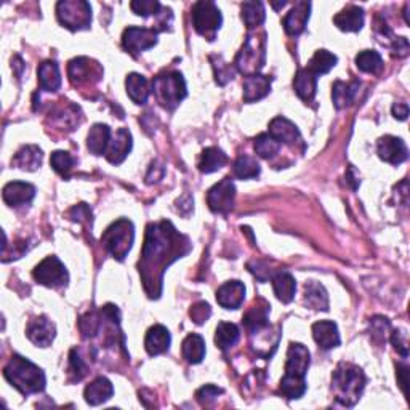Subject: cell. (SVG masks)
I'll return each instance as SVG.
<instances>
[{"mask_svg": "<svg viewBox=\"0 0 410 410\" xmlns=\"http://www.w3.org/2000/svg\"><path fill=\"white\" fill-rule=\"evenodd\" d=\"M188 237L175 230L170 221L149 225L145 247L140 260V274L145 281L149 297H159L162 289L164 271L175 260L189 252Z\"/></svg>", "mask_w": 410, "mask_h": 410, "instance_id": "obj_1", "label": "cell"}, {"mask_svg": "<svg viewBox=\"0 0 410 410\" xmlns=\"http://www.w3.org/2000/svg\"><path fill=\"white\" fill-rule=\"evenodd\" d=\"M3 375L23 394H34L45 390V374L29 359L15 354L3 369Z\"/></svg>", "mask_w": 410, "mask_h": 410, "instance_id": "obj_2", "label": "cell"}, {"mask_svg": "<svg viewBox=\"0 0 410 410\" xmlns=\"http://www.w3.org/2000/svg\"><path fill=\"white\" fill-rule=\"evenodd\" d=\"M332 383L337 401L346 407H353L365 388V375L359 367L342 362L333 372Z\"/></svg>", "mask_w": 410, "mask_h": 410, "instance_id": "obj_3", "label": "cell"}, {"mask_svg": "<svg viewBox=\"0 0 410 410\" xmlns=\"http://www.w3.org/2000/svg\"><path fill=\"white\" fill-rule=\"evenodd\" d=\"M152 92L159 103L167 109H175L186 98V82L180 72H164L152 81Z\"/></svg>", "mask_w": 410, "mask_h": 410, "instance_id": "obj_4", "label": "cell"}, {"mask_svg": "<svg viewBox=\"0 0 410 410\" xmlns=\"http://www.w3.org/2000/svg\"><path fill=\"white\" fill-rule=\"evenodd\" d=\"M133 239H135L133 223L127 220V218H122V220H117L104 231L103 237H101V244L116 260L122 262L127 257V253L130 252Z\"/></svg>", "mask_w": 410, "mask_h": 410, "instance_id": "obj_5", "label": "cell"}, {"mask_svg": "<svg viewBox=\"0 0 410 410\" xmlns=\"http://www.w3.org/2000/svg\"><path fill=\"white\" fill-rule=\"evenodd\" d=\"M266 58V39L265 34L257 36L250 34L247 37L246 44L242 45L241 52L236 58V66L239 71L246 76H255L258 74L260 69L265 66Z\"/></svg>", "mask_w": 410, "mask_h": 410, "instance_id": "obj_6", "label": "cell"}, {"mask_svg": "<svg viewBox=\"0 0 410 410\" xmlns=\"http://www.w3.org/2000/svg\"><path fill=\"white\" fill-rule=\"evenodd\" d=\"M56 15L60 23L71 31L90 28L92 23V7L85 0H65L58 2Z\"/></svg>", "mask_w": 410, "mask_h": 410, "instance_id": "obj_7", "label": "cell"}, {"mask_svg": "<svg viewBox=\"0 0 410 410\" xmlns=\"http://www.w3.org/2000/svg\"><path fill=\"white\" fill-rule=\"evenodd\" d=\"M221 23H223L221 12L214 2L202 0V2H197L194 5L193 8L194 29L200 36H204L205 39L214 40L218 29L221 28Z\"/></svg>", "mask_w": 410, "mask_h": 410, "instance_id": "obj_8", "label": "cell"}, {"mask_svg": "<svg viewBox=\"0 0 410 410\" xmlns=\"http://www.w3.org/2000/svg\"><path fill=\"white\" fill-rule=\"evenodd\" d=\"M34 279L42 285L47 287H63L68 284V271L66 266L63 265L56 257H47L44 262H40L34 269Z\"/></svg>", "mask_w": 410, "mask_h": 410, "instance_id": "obj_9", "label": "cell"}, {"mask_svg": "<svg viewBox=\"0 0 410 410\" xmlns=\"http://www.w3.org/2000/svg\"><path fill=\"white\" fill-rule=\"evenodd\" d=\"M234 199H236V186H234L231 178H223L207 194L210 210L215 214H228L232 210Z\"/></svg>", "mask_w": 410, "mask_h": 410, "instance_id": "obj_10", "label": "cell"}, {"mask_svg": "<svg viewBox=\"0 0 410 410\" xmlns=\"http://www.w3.org/2000/svg\"><path fill=\"white\" fill-rule=\"evenodd\" d=\"M122 44H124V49L130 52L132 55H138V53L152 49L157 44V31L130 26V28L124 31Z\"/></svg>", "mask_w": 410, "mask_h": 410, "instance_id": "obj_11", "label": "cell"}, {"mask_svg": "<svg viewBox=\"0 0 410 410\" xmlns=\"http://www.w3.org/2000/svg\"><path fill=\"white\" fill-rule=\"evenodd\" d=\"M377 152L381 161L393 164V165L406 162L409 157V149L406 146V143H404L401 138L391 136V135L381 136L380 140H378Z\"/></svg>", "mask_w": 410, "mask_h": 410, "instance_id": "obj_12", "label": "cell"}, {"mask_svg": "<svg viewBox=\"0 0 410 410\" xmlns=\"http://www.w3.org/2000/svg\"><path fill=\"white\" fill-rule=\"evenodd\" d=\"M26 335L36 346H40V348H47L50 346L53 340H55L56 335V327L49 317L39 316L33 319L28 324V329H26Z\"/></svg>", "mask_w": 410, "mask_h": 410, "instance_id": "obj_13", "label": "cell"}, {"mask_svg": "<svg viewBox=\"0 0 410 410\" xmlns=\"http://www.w3.org/2000/svg\"><path fill=\"white\" fill-rule=\"evenodd\" d=\"M269 135L276 138L281 145L284 143V145H289L292 148L303 145L300 130L297 129L295 124H292L290 120H287L285 117H276V119L271 120Z\"/></svg>", "mask_w": 410, "mask_h": 410, "instance_id": "obj_14", "label": "cell"}, {"mask_svg": "<svg viewBox=\"0 0 410 410\" xmlns=\"http://www.w3.org/2000/svg\"><path fill=\"white\" fill-rule=\"evenodd\" d=\"M246 300V285L241 281H230L216 292L218 305L225 310H237Z\"/></svg>", "mask_w": 410, "mask_h": 410, "instance_id": "obj_15", "label": "cell"}, {"mask_svg": "<svg viewBox=\"0 0 410 410\" xmlns=\"http://www.w3.org/2000/svg\"><path fill=\"white\" fill-rule=\"evenodd\" d=\"M311 356L306 346L300 343H292L287 353L285 362V374L295 375V377H305L308 372V367L311 364Z\"/></svg>", "mask_w": 410, "mask_h": 410, "instance_id": "obj_16", "label": "cell"}, {"mask_svg": "<svg viewBox=\"0 0 410 410\" xmlns=\"http://www.w3.org/2000/svg\"><path fill=\"white\" fill-rule=\"evenodd\" d=\"M68 74L74 85H81V84H90L92 77H95L98 81L101 76V69L97 63L90 61L88 58H76V60L69 63Z\"/></svg>", "mask_w": 410, "mask_h": 410, "instance_id": "obj_17", "label": "cell"}, {"mask_svg": "<svg viewBox=\"0 0 410 410\" xmlns=\"http://www.w3.org/2000/svg\"><path fill=\"white\" fill-rule=\"evenodd\" d=\"M132 151V135L127 129H119L116 132V135L111 138L108 149H106V159L111 164H120L124 162V159L129 156Z\"/></svg>", "mask_w": 410, "mask_h": 410, "instance_id": "obj_18", "label": "cell"}, {"mask_svg": "<svg viewBox=\"0 0 410 410\" xmlns=\"http://www.w3.org/2000/svg\"><path fill=\"white\" fill-rule=\"evenodd\" d=\"M3 200L10 207H19L24 204H29L36 196V188L29 183L23 181H12L3 188Z\"/></svg>", "mask_w": 410, "mask_h": 410, "instance_id": "obj_19", "label": "cell"}, {"mask_svg": "<svg viewBox=\"0 0 410 410\" xmlns=\"http://www.w3.org/2000/svg\"><path fill=\"white\" fill-rule=\"evenodd\" d=\"M310 2H297L295 7L290 10V13L284 18V29L289 36L301 34L306 28L308 19H310Z\"/></svg>", "mask_w": 410, "mask_h": 410, "instance_id": "obj_20", "label": "cell"}, {"mask_svg": "<svg viewBox=\"0 0 410 410\" xmlns=\"http://www.w3.org/2000/svg\"><path fill=\"white\" fill-rule=\"evenodd\" d=\"M313 337L322 349H332L340 345V333L337 324L332 321H321L313 326Z\"/></svg>", "mask_w": 410, "mask_h": 410, "instance_id": "obj_21", "label": "cell"}, {"mask_svg": "<svg viewBox=\"0 0 410 410\" xmlns=\"http://www.w3.org/2000/svg\"><path fill=\"white\" fill-rule=\"evenodd\" d=\"M333 23L345 33H358L364 26V10L356 5H349L333 18Z\"/></svg>", "mask_w": 410, "mask_h": 410, "instance_id": "obj_22", "label": "cell"}, {"mask_svg": "<svg viewBox=\"0 0 410 410\" xmlns=\"http://www.w3.org/2000/svg\"><path fill=\"white\" fill-rule=\"evenodd\" d=\"M170 343H172L170 332L164 326H154L148 330L145 348L149 356H159L167 353Z\"/></svg>", "mask_w": 410, "mask_h": 410, "instance_id": "obj_23", "label": "cell"}, {"mask_svg": "<svg viewBox=\"0 0 410 410\" xmlns=\"http://www.w3.org/2000/svg\"><path fill=\"white\" fill-rule=\"evenodd\" d=\"M114 394V386L106 377H98L97 380H93L90 385L85 388V401L90 406H100L108 401V399Z\"/></svg>", "mask_w": 410, "mask_h": 410, "instance_id": "obj_24", "label": "cell"}, {"mask_svg": "<svg viewBox=\"0 0 410 410\" xmlns=\"http://www.w3.org/2000/svg\"><path fill=\"white\" fill-rule=\"evenodd\" d=\"M269 92L271 79L268 76L255 74V76H249L246 81H244V101H246V103H253V101L262 100Z\"/></svg>", "mask_w": 410, "mask_h": 410, "instance_id": "obj_25", "label": "cell"}, {"mask_svg": "<svg viewBox=\"0 0 410 410\" xmlns=\"http://www.w3.org/2000/svg\"><path fill=\"white\" fill-rule=\"evenodd\" d=\"M268 319H269V305L263 300L253 305L244 316V326L250 333H258L260 330L268 327Z\"/></svg>", "mask_w": 410, "mask_h": 410, "instance_id": "obj_26", "label": "cell"}, {"mask_svg": "<svg viewBox=\"0 0 410 410\" xmlns=\"http://www.w3.org/2000/svg\"><path fill=\"white\" fill-rule=\"evenodd\" d=\"M111 141V129L104 124H95L87 135V148L95 156H103Z\"/></svg>", "mask_w": 410, "mask_h": 410, "instance_id": "obj_27", "label": "cell"}, {"mask_svg": "<svg viewBox=\"0 0 410 410\" xmlns=\"http://www.w3.org/2000/svg\"><path fill=\"white\" fill-rule=\"evenodd\" d=\"M125 88L127 95H129L130 100L136 104H145L149 98V92H151L148 79L136 72H132L127 76Z\"/></svg>", "mask_w": 410, "mask_h": 410, "instance_id": "obj_28", "label": "cell"}, {"mask_svg": "<svg viewBox=\"0 0 410 410\" xmlns=\"http://www.w3.org/2000/svg\"><path fill=\"white\" fill-rule=\"evenodd\" d=\"M316 87H317V76L314 72H311L310 69H300L297 72V76L294 79V88L295 93L305 101H311L316 95Z\"/></svg>", "mask_w": 410, "mask_h": 410, "instance_id": "obj_29", "label": "cell"}, {"mask_svg": "<svg viewBox=\"0 0 410 410\" xmlns=\"http://www.w3.org/2000/svg\"><path fill=\"white\" fill-rule=\"evenodd\" d=\"M37 76H39L40 88L45 90V92H56L61 87L60 68H58L55 61L42 63L39 71H37Z\"/></svg>", "mask_w": 410, "mask_h": 410, "instance_id": "obj_30", "label": "cell"}, {"mask_svg": "<svg viewBox=\"0 0 410 410\" xmlns=\"http://www.w3.org/2000/svg\"><path fill=\"white\" fill-rule=\"evenodd\" d=\"M273 289L279 301L290 303L294 300L297 290V282L294 279V276L287 273V271H281V273H278L273 278Z\"/></svg>", "mask_w": 410, "mask_h": 410, "instance_id": "obj_31", "label": "cell"}, {"mask_svg": "<svg viewBox=\"0 0 410 410\" xmlns=\"http://www.w3.org/2000/svg\"><path fill=\"white\" fill-rule=\"evenodd\" d=\"M13 164L21 170H28L34 172L42 165V149L37 146H23L19 151L15 154Z\"/></svg>", "mask_w": 410, "mask_h": 410, "instance_id": "obj_32", "label": "cell"}, {"mask_svg": "<svg viewBox=\"0 0 410 410\" xmlns=\"http://www.w3.org/2000/svg\"><path fill=\"white\" fill-rule=\"evenodd\" d=\"M359 82L353 81V82H335L333 84V92H332V98L333 103L337 106L338 109H343L346 106H349L353 103L356 95H358L359 90Z\"/></svg>", "mask_w": 410, "mask_h": 410, "instance_id": "obj_33", "label": "cell"}, {"mask_svg": "<svg viewBox=\"0 0 410 410\" xmlns=\"http://www.w3.org/2000/svg\"><path fill=\"white\" fill-rule=\"evenodd\" d=\"M183 358L189 362V364H199L202 359L205 358V342L200 335L191 333L184 338L183 342Z\"/></svg>", "mask_w": 410, "mask_h": 410, "instance_id": "obj_34", "label": "cell"}, {"mask_svg": "<svg viewBox=\"0 0 410 410\" xmlns=\"http://www.w3.org/2000/svg\"><path fill=\"white\" fill-rule=\"evenodd\" d=\"M305 303L313 310L327 311L329 297L326 289L319 282H308L305 287Z\"/></svg>", "mask_w": 410, "mask_h": 410, "instance_id": "obj_35", "label": "cell"}, {"mask_svg": "<svg viewBox=\"0 0 410 410\" xmlns=\"http://www.w3.org/2000/svg\"><path fill=\"white\" fill-rule=\"evenodd\" d=\"M226 162V154L220 148H207L200 156L199 170L202 173H214L216 170H220Z\"/></svg>", "mask_w": 410, "mask_h": 410, "instance_id": "obj_36", "label": "cell"}, {"mask_svg": "<svg viewBox=\"0 0 410 410\" xmlns=\"http://www.w3.org/2000/svg\"><path fill=\"white\" fill-rule=\"evenodd\" d=\"M239 327L231 322H220L216 327L215 333V343L220 349H230L239 340Z\"/></svg>", "mask_w": 410, "mask_h": 410, "instance_id": "obj_37", "label": "cell"}, {"mask_svg": "<svg viewBox=\"0 0 410 410\" xmlns=\"http://www.w3.org/2000/svg\"><path fill=\"white\" fill-rule=\"evenodd\" d=\"M306 391L305 377L284 375L279 385V393L287 399H300Z\"/></svg>", "mask_w": 410, "mask_h": 410, "instance_id": "obj_38", "label": "cell"}, {"mask_svg": "<svg viewBox=\"0 0 410 410\" xmlns=\"http://www.w3.org/2000/svg\"><path fill=\"white\" fill-rule=\"evenodd\" d=\"M337 61V56L333 53H330L329 50H317L311 58V61L308 63V69L316 74V76H319V74H327L330 69L335 68Z\"/></svg>", "mask_w": 410, "mask_h": 410, "instance_id": "obj_39", "label": "cell"}, {"mask_svg": "<svg viewBox=\"0 0 410 410\" xmlns=\"http://www.w3.org/2000/svg\"><path fill=\"white\" fill-rule=\"evenodd\" d=\"M356 66L359 71L367 74H377L383 66V60L380 53L375 50H362L356 56Z\"/></svg>", "mask_w": 410, "mask_h": 410, "instance_id": "obj_40", "label": "cell"}, {"mask_svg": "<svg viewBox=\"0 0 410 410\" xmlns=\"http://www.w3.org/2000/svg\"><path fill=\"white\" fill-rule=\"evenodd\" d=\"M266 18L265 5L262 2H246L242 3V19L247 24V28L253 29L257 26L263 24Z\"/></svg>", "mask_w": 410, "mask_h": 410, "instance_id": "obj_41", "label": "cell"}, {"mask_svg": "<svg viewBox=\"0 0 410 410\" xmlns=\"http://www.w3.org/2000/svg\"><path fill=\"white\" fill-rule=\"evenodd\" d=\"M253 148H255V152H257L260 157L269 159L279 152L281 143L276 140V138L271 136L269 133H262V135L255 138Z\"/></svg>", "mask_w": 410, "mask_h": 410, "instance_id": "obj_42", "label": "cell"}, {"mask_svg": "<svg viewBox=\"0 0 410 410\" xmlns=\"http://www.w3.org/2000/svg\"><path fill=\"white\" fill-rule=\"evenodd\" d=\"M234 175L241 180L257 178L260 175V164L257 159L250 156H241L234 162Z\"/></svg>", "mask_w": 410, "mask_h": 410, "instance_id": "obj_43", "label": "cell"}, {"mask_svg": "<svg viewBox=\"0 0 410 410\" xmlns=\"http://www.w3.org/2000/svg\"><path fill=\"white\" fill-rule=\"evenodd\" d=\"M50 164L55 172L63 175V177H66L74 167V157L66 151H55L50 157Z\"/></svg>", "mask_w": 410, "mask_h": 410, "instance_id": "obj_44", "label": "cell"}, {"mask_svg": "<svg viewBox=\"0 0 410 410\" xmlns=\"http://www.w3.org/2000/svg\"><path fill=\"white\" fill-rule=\"evenodd\" d=\"M101 319L97 313H87L85 316L81 317L79 327H81L82 337L84 338H93L95 335L100 332L101 329Z\"/></svg>", "mask_w": 410, "mask_h": 410, "instance_id": "obj_45", "label": "cell"}, {"mask_svg": "<svg viewBox=\"0 0 410 410\" xmlns=\"http://www.w3.org/2000/svg\"><path fill=\"white\" fill-rule=\"evenodd\" d=\"M132 10L135 12L138 17H151V15H157L161 12V3L157 0H135L132 2Z\"/></svg>", "mask_w": 410, "mask_h": 410, "instance_id": "obj_46", "label": "cell"}, {"mask_svg": "<svg viewBox=\"0 0 410 410\" xmlns=\"http://www.w3.org/2000/svg\"><path fill=\"white\" fill-rule=\"evenodd\" d=\"M69 364H71V374L74 375V380L81 381L82 378L87 375V364H85L77 349H71V354H69Z\"/></svg>", "mask_w": 410, "mask_h": 410, "instance_id": "obj_47", "label": "cell"}, {"mask_svg": "<svg viewBox=\"0 0 410 410\" xmlns=\"http://www.w3.org/2000/svg\"><path fill=\"white\" fill-rule=\"evenodd\" d=\"M390 321L385 317H374L370 321V332H372V337L378 342H383V340H386V333L390 332Z\"/></svg>", "mask_w": 410, "mask_h": 410, "instance_id": "obj_48", "label": "cell"}, {"mask_svg": "<svg viewBox=\"0 0 410 410\" xmlns=\"http://www.w3.org/2000/svg\"><path fill=\"white\" fill-rule=\"evenodd\" d=\"M210 314H212V308H210L209 303H205V301L196 303V305L191 308V311H189L191 319H193L196 324H199V326L200 324H204L207 319L210 317Z\"/></svg>", "mask_w": 410, "mask_h": 410, "instance_id": "obj_49", "label": "cell"}, {"mask_svg": "<svg viewBox=\"0 0 410 410\" xmlns=\"http://www.w3.org/2000/svg\"><path fill=\"white\" fill-rule=\"evenodd\" d=\"M214 68H215V79L220 85H226L234 79V71L231 69V66L226 65V63H223L220 56H218V63H214Z\"/></svg>", "mask_w": 410, "mask_h": 410, "instance_id": "obj_50", "label": "cell"}, {"mask_svg": "<svg viewBox=\"0 0 410 410\" xmlns=\"http://www.w3.org/2000/svg\"><path fill=\"white\" fill-rule=\"evenodd\" d=\"M223 394V390L220 388H216L214 385H205L204 388H200L199 391H197V399H199L200 404H210L212 401H215V399Z\"/></svg>", "mask_w": 410, "mask_h": 410, "instance_id": "obj_51", "label": "cell"}, {"mask_svg": "<svg viewBox=\"0 0 410 410\" xmlns=\"http://www.w3.org/2000/svg\"><path fill=\"white\" fill-rule=\"evenodd\" d=\"M391 343L394 348H396L399 353H401L404 358L409 354V348H407V342H406V335H404L401 330H394L391 333Z\"/></svg>", "mask_w": 410, "mask_h": 410, "instance_id": "obj_52", "label": "cell"}, {"mask_svg": "<svg viewBox=\"0 0 410 410\" xmlns=\"http://www.w3.org/2000/svg\"><path fill=\"white\" fill-rule=\"evenodd\" d=\"M391 50L394 55H397V58H404L409 55V40L406 37H397V39H394L393 42V47Z\"/></svg>", "mask_w": 410, "mask_h": 410, "instance_id": "obj_53", "label": "cell"}, {"mask_svg": "<svg viewBox=\"0 0 410 410\" xmlns=\"http://www.w3.org/2000/svg\"><path fill=\"white\" fill-rule=\"evenodd\" d=\"M71 216H72V220H74V221H82L84 218L92 216V212L88 210V207H87V205H85V204H81V205L74 207V209L71 210Z\"/></svg>", "mask_w": 410, "mask_h": 410, "instance_id": "obj_54", "label": "cell"}, {"mask_svg": "<svg viewBox=\"0 0 410 410\" xmlns=\"http://www.w3.org/2000/svg\"><path fill=\"white\" fill-rule=\"evenodd\" d=\"M161 168H164L162 165H157V164H152L151 165V168H149V173H148V177H146V183L148 184L157 183V181H161L164 178V173L165 172H159L157 173V170H161Z\"/></svg>", "mask_w": 410, "mask_h": 410, "instance_id": "obj_55", "label": "cell"}, {"mask_svg": "<svg viewBox=\"0 0 410 410\" xmlns=\"http://www.w3.org/2000/svg\"><path fill=\"white\" fill-rule=\"evenodd\" d=\"M393 116L399 120H406L409 116V106L406 103H396L393 106Z\"/></svg>", "mask_w": 410, "mask_h": 410, "instance_id": "obj_56", "label": "cell"}, {"mask_svg": "<svg viewBox=\"0 0 410 410\" xmlns=\"http://www.w3.org/2000/svg\"><path fill=\"white\" fill-rule=\"evenodd\" d=\"M407 370H409L407 365H402V364L397 365V377H401L399 385H401L404 393H406V385H407Z\"/></svg>", "mask_w": 410, "mask_h": 410, "instance_id": "obj_57", "label": "cell"}]
</instances>
